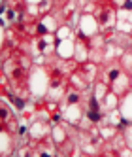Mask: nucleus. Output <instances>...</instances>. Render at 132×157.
Listing matches in <instances>:
<instances>
[{
    "mask_svg": "<svg viewBox=\"0 0 132 157\" xmlns=\"http://www.w3.org/2000/svg\"><path fill=\"white\" fill-rule=\"evenodd\" d=\"M93 15L96 17L98 25H100V32L117 29V6L113 0H96V8Z\"/></svg>",
    "mask_w": 132,
    "mask_h": 157,
    "instance_id": "1",
    "label": "nucleus"
},
{
    "mask_svg": "<svg viewBox=\"0 0 132 157\" xmlns=\"http://www.w3.org/2000/svg\"><path fill=\"white\" fill-rule=\"evenodd\" d=\"M75 30L81 32V34L87 36V38H93L96 34H100V25H98V21H96V17L93 13H81Z\"/></svg>",
    "mask_w": 132,
    "mask_h": 157,
    "instance_id": "2",
    "label": "nucleus"
},
{
    "mask_svg": "<svg viewBox=\"0 0 132 157\" xmlns=\"http://www.w3.org/2000/svg\"><path fill=\"white\" fill-rule=\"evenodd\" d=\"M34 48H36V53H40V55H49L53 51H57V34L51 32V34L36 36Z\"/></svg>",
    "mask_w": 132,
    "mask_h": 157,
    "instance_id": "3",
    "label": "nucleus"
},
{
    "mask_svg": "<svg viewBox=\"0 0 132 157\" xmlns=\"http://www.w3.org/2000/svg\"><path fill=\"white\" fill-rule=\"evenodd\" d=\"M109 89H112V91H113L119 98L125 97V95L130 91V89H132V76H130L128 72H123L112 85H109Z\"/></svg>",
    "mask_w": 132,
    "mask_h": 157,
    "instance_id": "4",
    "label": "nucleus"
},
{
    "mask_svg": "<svg viewBox=\"0 0 132 157\" xmlns=\"http://www.w3.org/2000/svg\"><path fill=\"white\" fill-rule=\"evenodd\" d=\"M119 110H121V114H123V117L127 121H132V89H130L125 97H121V100H119Z\"/></svg>",
    "mask_w": 132,
    "mask_h": 157,
    "instance_id": "5",
    "label": "nucleus"
},
{
    "mask_svg": "<svg viewBox=\"0 0 132 157\" xmlns=\"http://www.w3.org/2000/svg\"><path fill=\"white\" fill-rule=\"evenodd\" d=\"M81 102H83V91H81V89L68 87V91H66V95H64V106L81 104Z\"/></svg>",
    "mask_w": 132,
    "mask_h": 157,
    "instance_id": "6",
    "label": "nucleus"
},
{
    "mask_svg": "<svg viewBox=\"0 0 132 157\" xmlns=\"http://www.w3.org/2000/svg\"><path fill=\"white\" fill-rule=\"evenodd\" d=\"M119 63H121V66L125 68V72H128V74L132 76V49H125L123 53H121Z\"/></svg>",
    "mask_w": 132,
    "mask_h": 157,
    "instance_id": "7",
    "label": "nucleus"
},
{
    "mask_svg": "<svg viewBox=\"0 0 132 157\" xmlns=\"http://www.w3.org/2000/svg\"><path fill=\"white\" fill-rule=\"evenodd\" d=\"M121 132H123V136H125V142H127V146H128V148L132 150V121H128L127 125L123 127V131H121Z\"/></svg>",
    "mask_w": 132,
    "mask_h": 157,
    "instance_id": "8",
    "label": "nucleus"
}]
</instances>
